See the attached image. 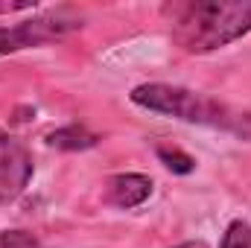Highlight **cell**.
Segmentation results:
<instances>
[{
	"mask_svg": "<svg viewBox=\"0 0 251 248\" xmlns=\"http://www.w3.org/2000/svg\"><path fill=\"white\" fill-rule=\"evenodd\" d=\"M38 3L35 0H0V15H12V12H35Z\"/></svg>",
	"mask_w": 251,
	"mask_h": 248,
	"instance_id": "30bf717a",
	"label": "cell"
},
{
	"mask_svg": "<svg viewBox=\"0 0 251 248\" xmlns=\"http://www.w3.org/2000/svg\"><path fill=\"white\" fill-rule=\"evenodd\" d=\"M0 248H47L35 234L12 228V231H0Z\"/></svg>",
	"mask_w": 251,
	"mask_h": 248,
	"instance_id": "9c48e42d",
	"label": "cell"
},
{
	"mask_svg": "<svg viewBox=\"0 0 251 248\" xmlns=\"http://www.w3.org/2000/svg\"><path fill=\"white\" fill-rule=\"evenodd\" d=\"M44 140H47V146L62 149V152H85V149H94V146L100 143V137H97L94 131H88L85 125H76V123L50 131Z\"/></svg>",
	"mask_w": 251,
	"mask_h": 248,
	"instance_id": "8992f818",
	"label": "cell"
},
{
	"mask_svg": "<svg viewBox=\"0 0 251 248\" xmlns=\"http://www.w3.org/2000/svg\"><path fill=\"white\" fill-rule=\"evenodd\" d=\"M32 173H35V164L29 149L18 137L0 131V204L15 201L29 187Z\"/></svg>",
	"mask_w": 251,
	"mask_h": 248,
	"instance_id": "277c9868",
	"label": "cell"
},
{
	"mask_svg": "<svg viewBox=\"0 0 251 248\" xmlns=\"http://www.w3.org/2000/svg\"><path fill=\"white\" fill-rule=\"evenodd\" d=\"M155 155H158V161H161L170 173H176V175H190V173L196 170V158L187 155L184 149H178V146L158 143V146H155Z\"/></svg>",
	"mask_w": 251,
	"mask_h": 248,
	"instance_id": "52a82bcc",
	"label": "cell"
},
{
	"mask_svg": "<svg viewBox=\"0 0 251 248\" xmlns=\"http://www.w3.org/2000/svg\"><path fill=\"white\" fill-rule=\"evenodd\" d=\"M128 99H131V105H137L149 114H161V117L181 120L190 125H207V128L251 140V111L228 105L216 97H207V94L184 88V85L143 82V85L131 88Z\"/></svg>",
	"mask_w": 251,
	"mask_h": 248,
	"instance_id": "7a4b0ae2",
	"label": "cell"
},
{
	"mask_svg": "<svg viewBox=\"0 0 251 248\" xmlns=\"http://www.w3.org/2000/svg\"><path fill=\"white\" fill-rule=\"evenodd\" d=\"M176 248H210L204 240H187V243H181V246H176Z\"/></svg>",
	"mask_w": 251,
	"mask_h": 248,
	"instance_id": "8fae6325",
	"label": "cell"
},
{
	"mask_svg": "<svg viewBox=\"0 0 251 248\" xmlns=\"http://www.w3.org/2000/svg\"><path fill=\"white\" fill-rule=\"evenodd\" d=\"M219 248H251V225L246 219H234L225 228Z\"/></svg>",
	"mask_w": 251,
	"mask_h": 248,
	"instance_id": "ba28073f",
	"label": "cell"
},
{
	"mask_svg": "<svg viewBox=\"0 0 251 248\" xmlns=\"http://www.w3.org/2000/svg\"><path fill=\"white\" fill-rule=\"evenodd\" d=\"M82 21L85 18L79 12H73L70 6H59V9H50V12L35 15L29 21L12 24V26H0V56L62 41L64 35L82 29Z\"/></svg>",
	"mask_w": 251,
	"mask_h": 248,
	"instance_id": "3957f363",
	"label": "cell"
},
{
	"mask_svg": "<svg viewBox=\"0 0 251 248\" xmlns=\"http://www.w3.org/2000/svg\"><path fill=\"white\" fill-rule=\"evenodd\" d=\"M173 41L193 56L222 50L251 32V0H184L164 9Z\"/></svg>",
	"mask_w": 251,
	"mask_h": 248,
	"instance_id": "6da1fadb",
	"label": "cell"
},
{
	"mask_svg": "<svg viewBox=\"0 0 251 248\" xmlns=\"http://www.w3.org/2000/svg\"><path fill=\"white\" fill-rule=\"evenodd\" d=\"M152 178L143 175V173H120V175H111L105 181V204L111 207H120V210H131V207H140L149 196H152Z\"/></svg>",
	"mask_w": 251,
	"mask_h": 248,
	"instance_id": "5b68a950",
	"label": "cell"
}]
</instances>
